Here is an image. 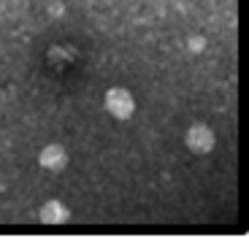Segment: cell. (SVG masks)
I'll return each mask as SVG.
<instances>
[{"mask_svg":"<svg viewBox=\"0 0 249 238\" xmlns=\"http://www.w3.org/2000/svg\"><path fill=\"white\" fill-rule=\"evenodd\" d=\"M106 111L114 119H119V122L130 119L133 111H136V98H133V92L124 87H111L106 92Z\"/></svg>","mask_w":249,"mask_h":238,"instance_id":"1","label":"cell"},{"mask_svg":"<svg viewBox=\"0 0 249 238\" xmlns=\"http://www.w3.org/2000/svg\"><path fill=\"white\" fill-rule=\"evenodd\" d=\"M184 144L190 152H195V154H209V152L214 149V133L209 125H203V122H195V125H190V130H187L184 136Z\"/></svg>","mask_w":249,"mask_h":238,"instance_id":"2","label":"cell"},{"mask_svg":"<svg viewBox=\"0 0 249 238\" xmlns=\"http://www.w3.org/2000/svg\"><path fill=\"white\" fill-rule=\"evenodd\" d=\"M38 163H41V168L52 170V173H60V170L68 168V152H65V146H62V144H49V146L41 149Z\"/></svg>","mask_w":249,"mask_h":238,"instance_id":"3","label":"cell"},{"mask_svg":"<svg viewBox=\"0 0 249 238\" xmlns=\"http://www.w3.org/2000/svg\"><path fill=\"white\" fill-rule=\"evenodd\" d=\"M68 220H71V211H68L65 203L46 201L44 206H41V222H44V225H65Z\"/></svg>","mask_w":249,"mask_h":238,"instance_id":"4","label":"cell"},{"mask_svg":"<svg viewBox=\"0 0 249 238\" xmlns=\"http://www.w3.org/2000/svg\"><path fill=\"white\" fill-rule=\"evenodd\" d=\"M187 46H190V51H203V46H206V41L200 35H193L190 41H187Z\"/></svg>","mask_w":249,"mask_h":238,"instance_id":"5","label":"cell"}]
</instances>
